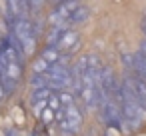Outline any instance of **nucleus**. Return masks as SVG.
I'll return each mask as SVG.
<instances>
[{"label": "nucleus", "instance_id": "1", "mask_svg": "<svg viewBox=\"0 0 146 136\" xmlns=\"http://www.w3.org/2000/svg\"><path fill=\"white\" fill-rule=\"evenodd\" d=\"M12 36L20 42L24 54H32L34 52V46H36L34 30H32V24L26 18H18V20L12 22Z\"/></svg>", "mask_w": 146, "mask_h": 136}, {"label": "nucleus", "instance_id": "2", "mask_svg": "<svg viewBox=\"0 0 146 136\" xmlns=\"http://www.w3.org/2000/svg\"><path fill=\"white\" fill-rule=\"evenodd\" d=\"M100 110H102V118H104L110 126L118 128V126L122 124V112H120V106H118L114 100H102V102H100Z\"/></svg>", "mask_w": 146, "mask_h": 136}, {"label": "nucleus", "instance_id": "3", "mask_svg": "<svg viewBox=\"0 0 146 136\" xmlns=\"http://www.w3.org/2000/svg\"><path fill=\"white\" fill-rule=\"evenodd\" d=\"M122 82H124V84H126V86L132 90V94L138 98V102H140L142 106H146V82H144L140 76H136L134 72L126 74Z\"/></svg>", "mask_w": 146, "mask_h": 136}, {"label": "nucleus", "instance_id": "4", "mask_svg": "<svg viewBox=\"0 0 146 136\" xmlns=\"http://www.w3.org/2000/svg\"><path fill=\"white\" fill-rule=\"evenodd\" d=\"M62 120L68 124V128L76 134L78 130H80V126H82V112L78 110V106L74 104V106H66L64 108V116H62Z\"/></svg>", "mask_w": 146, "mask_h": 136}, {"label": "nucleus", "instance_id": "5", "mask_svg": "<svg viewBox=\"0 0 146 136\" xmlns=\"http://www.w3.org/2000/svg\"><path fill=\"white\" fill-rule=\"evenodd\" d=\"M78 40H80V34H78L76 30H70V28H68V30L62 34V38H60V42H58L56 50H60V52L70 50V48H74V46L78 44Z\"/></svg>", "mask_w": 146, "mask_h": 136}, {"label": "nucleus", "instance_id": "6", "mask_svg": "<svg viewBox=\"0 0 146 136\" xmlns=\"http://www.w3.org/2000/svg\"><path fill=\"white\" fill-rule=\"evenodd\" d=\"M88 16H90V8L88 6H84V4H80L78 8H76V12L68 18V22H66V26H74V24H82V22H86L88 20Z\"/></svg>", "mask_w": 146, "mask_h": 136}, {"label": "nucleus", "instance_id": "7", "mask_svg": "<svg viewBox=\"0 0 146 136\" xmlns=\"http://www.w3.org/2000/svg\"><path fill=\"white\" fill-rule=\"evenodd\" d=\"M66 30H68L66 26H52V30L46 34V48H56Z\"/></svg>", "mask_w": 146, "mask_h": 136}, {"label": "nucleus", "instance_id": "8", "mask_svg": "<svg viewBox=\"0 0 146 136\" xmlns=\"http://www.w3.org/2000/svg\"><path fill=\"white\" fill-rule=\"evenodd\" d=\"M132 72L146 82V58L140 52L138 54H132Z\"/></svg>", "mask_w": 146, "mask_h": 136}, {"label": "nucleus", "instance_id": "9", "mask_svg": "<svg viewBox=\"0 0 146 136\" xmlns=\"http://www.w3.org/2000/svg\"><path fill=\"white\" fill-rule=\"evenodd\" d=\"M40 58H42V60H46V62L52 66V64L62 62V52H60V50H56V48H44V52L40 54Z\"/></svg>", "mask_w": 146, "mask_h": 136}, {"label": "nucleus", "instance_id": "10", "mask_svg": "<svg viewBox=\"0 0 146 136\" xmlns=\"http://www.w3.org/2000/svg\"><path fill=\"white\" fill-rule=\"evenodd\" d=\"M56 92L52 90V88H38V90H34L32 92V100L36 102V100H42V102H48V98L50 96H54Z\"/></svg>", "mask_w": 146, "mask_h": 136}, {"label": "nucleus", "instance_id": "11", "mask_svg": "<svg viewBox=\"0 0 146 136\" xmlns=\"http://www.w3.org/2000/svg\"><path fill=\"white\" fill-rule=\"evenodd\" d=\"M56 96H58V100H60V106H62V108H66V106H74V104H76L74 94H70V92H66V90L58 92Z\"/></svg>", "mask_w": 146, "mask_h": 136}, {"label": "nucleus", "instance_id": "12", "mask_svg": "<svg viewBox=\"0 0 146 136\" xmlns=\"http://www.w3.org/2000/svg\"><path fill=\"white\" fill-rule=\"evenodd\" d=\"M48 68H50V64H48L46 60H42V58H38V60L32 64V70H34V74H36V76L46 74V72H48Z\"/></svg>", "mask_w": 146, "mask_h": 136}, {"label": "nucleus", "instance_id": "13", "mask_svg": "<svg viewBox=\"0 0 146 136\" xmlns=\"http://www.w3.org/2000/svg\"><path fill=\"white\" fill-rule=\"evenodd\" d=\"M40 118H42V122H44V124H52V122H54V118H56V112H54L52 108H48V106H46V108L40 112Z\"/></svg>", "mask_w": 146, "mask_h": 136}, {"label": "nucleus", "instance_id": "14", "mask_svg": "<svg viewBox=\"0 0 146 136\" xmlns=\"http://www.w3.org/2000/svg\"><path fill=\"white\" fill-rule=\"evenodd\" d=\"M46 104H48V108H52L54 112H56V110L60 108V100H58V96H56V94H54V96H50Z\"/></svg>", "mask_w": 146, "mask_h": 136}, {"label": "nucleus", "instance_id": "15", "mask_svg": "<svg viewBox=\"0 0 146 136\" xmlns=\"http://www.w3.org/2000/svg\"><path fill=\"white\" fill-rule=\"evenodd\" d=\"M26 4H28V8H32V10H40L42 4H44V0H26Z\"/></svg>", "mask_w": 146, "mask_h": 136}, {"label": "nucleus", "instance_id": "16", "mask_svg": "<svg viewBox=\"0 0 146 136\" xmlns=\"http://www.w3.org/2000/svg\"><path fill=\"white\" fill-rule=\"evenodd\" d=\"M140 54L146 58V40H142V44H140Z\"/></svg>", "mask_w": 146, "mask_h": 136}, {"label": "nucleus", "instance_id": "17", "mask_svg": "<svg viewBox=\"0 0 146 136\" xmlns=\"http://www.w3.org/2000/svg\"><path fill=\"white\" fill-rule=\"evenodd\" d=\"M108 136H118V128H108Z\"/></svg>", "mask_w": 146, "mask_h": 136}, {"label": "nucleus", "instance_id": "18", "mask_svg": "<svg viewBox=\"0 0 146 136\" xmlns=\"http://www.w3.org/2000/svg\"><path fill=\"white\" fill-rule=\"evenodd\" d=\"M6 96V92H4V86H2V82H0V102H2V98Z\"/></svg>", "mask_w": 146, "mask_h": 136}, {"label": "nucleus", "instance_id": "19", "mask_svg": "<svg viewBox=\"0 0 146 136\" xmlns=\"http://www.w3.org/2000/svg\"><path fill=\"white\" fill-rule=\"evenodd\" d=\"M140 28H142V32H144V36H146V16H144V20H142V24H140Z\"/></svg>", "mask_w": 146, "mask_h": 136}, {"label": "nucleus", "instance_id": "20", "mask_svg": "<svg viewBox=\"0 0 146 136\" xmlns=\"http://www.w3.org/2000/svg\"><path fill=\"white\" fill-rule=\"evenodd\" d=\"M52 2H54L56 6H60V4H64V2H68V0H52Z\"/></svg>", "mask_w": 146, "mask_h": 136}]
</instances>
